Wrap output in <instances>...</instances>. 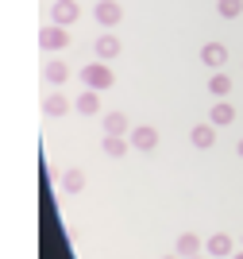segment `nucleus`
Returning <instances> with one entry per match:
<instances>
[{"label":"nucleus","mask_w":243,"mask_h":259,"mask_svg":"<svg viewBox=\"0 0 243 259\" xmlns=\"http://www.w3.org/2000/svg\"><path fill=\"white\" fill-rule=\"evenodd\" d=\"M81 81H85V89H96V93H105V89H112L116 85V74H112V66L108 62H89V66H81Z\"/></svg>","instance_id":"f257e3e1"},{"label":"nucleus","mask_w":243,"mask_h":259,"mask_svg":"<svg viewBox=\"0 0 243 259\" xmlns=\"http://www.w3.org/2000/svg\"><path fill=\"white\" fill-rule=\"evenodd\" d=\"M127 140H131V151L151 155L159 147V128H155V124H135V128L127 132Z\"/></svg>","instance_id":"f03ea898"},{"label":"nucleus","mask_w":243,"mask_h":259,"mask_svg":"<svg viewBox=\"0 0 243 259\" xmlns=\"http://www.w3.org/2000/svg\"><path fill=\"white\" fill-rule=\"evenodd\" d=\"M39 47L42 51H66V47H70V31H66L62 23H46V27H42L39 31Z\"/></svg>","instance_id":"7ed1b4c3"},{"label":"nucleus","mask_w":243,"mask_h":259,"mask_svg":"<svg viewBox=\"0 0 243 259\" xmlns=\"http://www.w3.org/2000/svg\"><path fill=\"white\" fill-rule=\"evenodd\" d=\"M93 16H96L101 27H116V23L124 20V4H120V0H96Z\"/></svg>","instance_id":"20e7f679"},{"label":"nucleus","mask_w":243,"mask_h":259,"mask_svg":"<svg viewBox=\"0 0 243 259\" xmlns=\"http://www.w3.org/2000/svg\"><path fill=\"white\" fill-rule=\"evenodd\" d=\"M81 20V4L77 0H54L51 8V23H62V27H70V23Z\"/></svg>","instance_id":"39448f33"},{"label":"nucleus","mask_w":243,"mask_h":259,"mask_svg":"<svg viewBox=\"0 0 243 259\" xmlns=\"http://www.w3.org/2000/svg\"><path fill=\"white\" fill-rule=\"evenodd\" d=\"M58 186H62V194L66 197H77L89 186V178H85V170H77V166H70V170H62L58 174Z\"/></svg>","instance_id":"423d86ee"},{"label":"nucleus","mask_w":243,"mask_h":259,"mask_svg":"<svg viewBox=\"0 0 243 259\" xmlns=\"http://www.w3.org/2000/svg\"><path fill=\"white\" fill-rule=\"evenodd\" d=\"M93 51H96V58H101V62H112V58H120V51H124V47H120V39H116L112 31H105V35H96Z\"/></svg>","instance_id":"0eeeda50"},{"label":"nucleus","mask_w":243,"mask_h":259,"mask_svg":"<svg viewBox=\"0 0 243 259\" xmlns=\"http://www.w3.org/2000/svg\"><path fill=\"white\" fill-rule=\"evenodd\" d=\"M201 236H197V232H181L178 240H174V255H181V259H197L201 255Z\"/></svg>","instance_id":"6e6552de"},{"label":"nucleus","mask_w":243,"mask_h":259,"mask_svg":"<svg viewBox=\"0 0 243 259\" xmlns=\"http://www.w3.org/2000/svg\"><path fill=\"white\" fill-rule=\"evenodd\" d=\"M189 143L197 147V151H209L212 143H216V124H193V132H189Z\"/></svg>","instance_id":"1a4fd4ad"},{"label":"nucleus","mask_w":243,"mask_h":259,"mask_svg":"<svg viewBox=\"0 0 243 259\" xmlns=\"http://www.w3.org/2000/svg\"><path fill=\"white\" fill-rule=\"evenodd\" d=\"M232 236H228V232H212L209 240H205V251H209L212 259H224V255H232Z\"/></svg>","instance_id":"9d476101"},{"label":"nucleus","mask_w":243,"mask_h":259,"mask_svg":"<svg viewBox=\"0 0 243 259\" xmlns=\"http://www.w3.org/2000/svg\"><path fill=\"white\" fill-rule=\"evenodd\" d=\"M201 62L212 66V70H220V66L228 62V47H224V43H205L201 47Z\"/></svg>","instance_id":"9b49d317"},{"label":"nucleus","mask_w":243,"mask_h":259,"mask_svg":"<svg viewBox=\"0 0 243 259\" xmlns=\"http://www.w3.org/2000/svg\"><path fill=\"white\" fill-rule=\"evenodd\" d=\"M135 128L124 112H105V136H127V132Z\"/></svg>","instance_id":"f8f14e48"},{"label":"nucleus","mask_w":243,"mask_h":259,"mask_svg":"<svg viewBox=\"0 0 243 259\" xmlns=\"http://www.w3.org/2000/svg\"><path fill=\"white\" fill-rule=\"evenodd\" d=\"M101 151H105L108 159H124V155L131 151V140H124V136H105V143H101Z\"/></svg>","instance_id":"ddd939ff"},{"label":"nucleus","mask_w":243,"mask_h":259,"mask_svg":"<svg viewBox=\"0 0 243 259\" xmlns=\"http://www.w3.org/2000/svg\"><path fill=\"white\" fill-rule=\"evenodd\" d=\"M74 108L81 116H96V112H101V93H96V89H85L81 97L74 101Z\"/></svg>","instance_id":"4468645a"},{"label":"nucleus","mask_w":243,"mask_h":259,"mask_svg":"<svg viewBox=\"0 0 243 259\" xmlns=\"http://www.w3.org/2000/svg\"><path fill=\"white\" fill-rule=\"evenodd\" d=\"M66 112H70V101L62 93H46L42 97V116H66Z\"/></svg>","instance_id":"2eb2a0df"},{"label":"nucleus","mask_w":243,"mask_h":259,"mask_svg":"<svg viewBox=\"0 0 243 259\" xmlns=\"http://www.w3.org/2000/svg\"><path fill=\"white\" fill-rule=\"evenodd\" d=\"M209 120L216 124V128H224V124H235V108L228 105V101H216V105H212V112H209Z\"/></svg>","instance_id":"dca6fc26"},{"label":"nucleus","mask_w":243,"mask_h":259,"mask_svg":"<svg viewBox=\"0 0 243 259\" xmlns=\"http://www.w3.org/2000/svg\"><path fill=\"white\" fill-rule=\"evenodd\" d=\"M209 93H212L216 101H228V93H232V77L216 70V74H212V81H209Z\"/></svg>","instance_id":"f3484780"},{"label":"nucleus","mask_w":243,"mask_h":259,"mask_svg":"<svg viewBox=\"0 0 243 259\" xmlns=\"http://www.w3.org/2000/svg\"><path fill=\"white\" fill-rule=\"evenodd\" d=\"M42 77H46L51 85H62L66 77H70V66L58 62V58H51V62H46V70H42Z\"/></svg>","instance_id":"a211bd4d"},{"label":"nucleus","mask_w":243,"mask_h":259,"mask_svg":"<svg viewBox=\"0 0 243 259\" xmlns=\"http://www.w3.org/2000/svg\"><path fill=\"white\" fill-rule=\"evenodd\" d=\"M216 12L224 20H239L243 16V0H216Z\"/></svg>","instance_id":"6ab92c4d"},{"label":"nucleus","mask_w":243,"mask_h":259,"mask_svg":"<svg viewBox=\"0 0 243 259\" xmlns=\"http://www.w3.org/2000/svg\"><path fill=\"white\" fill-rule=\"evenodd\" d=\"M235 155H239V159H243V140H239V143H235Z\"/></svg>","instance_id":"aec40b11"},{"label":"nucleus","mask_w":243,"mask_h":259,"mask_svg":"<svg viewBox=\"0 0 243 259\" xmlns=\"http://www.w3.org/2000/svg\"><path fill=\"white\" fill-rule=\"evenodd\" d=\"M232 259H243V251H235V255H232Z\"/></svg>","instance_id":"412c9836"},{"label":"nucleus","mask_w":243,"mask_h":259,"mask_svg":"<svg viewBox=\"0 0 243 259\" xmlns=\"http://www.w3.org/2000/svg\"><path fill=\"white\" fill-rule=\"evenodd\" d=\"M162 259H181V255H162Z\"/></svg>","instance_id":"4be33fe9"},{"label":"nucleus","mask_w":243,"mask_h":259,"mask_svg":"<svg viewBox=\"0 0 243 259\" xmlns=\"http://www.w3.org/2000/svg\"><path fill=\"white\" fill-rule=\"evenodd\" d=\"M197 259H205V255H197Z\"/></svg>","instance_id":"5701e85b"},{"label":"nucleus","mask_w":243,"mask_h":259,"mask_svg":"<svg viewBox=\"0 0 243 259\" xmlns=\"http://www.w3.org/2000/svg\"><path fill=\"white\" fill-rule=\"evenodd\" d=\"M239 244H243V240H239Z\"/></svg>","instance_id":"b1692460"}]
</instances>
